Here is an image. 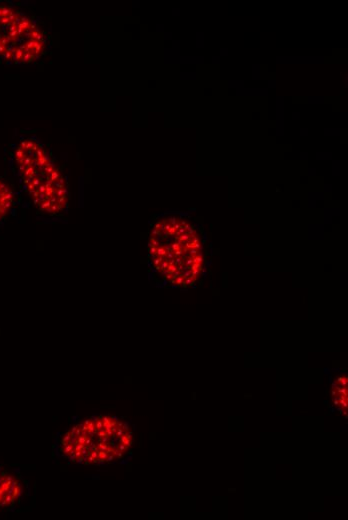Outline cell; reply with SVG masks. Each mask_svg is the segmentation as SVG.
I'll list each match as a JSON object with an SVG mask.
<instances>
[{
	"label": "cell",
	"mask_w": 348,
	"mask_h": 520,
	"mask_svg": "<svg viewBox=\"0 0 348 520\" xmlns=\"http://www.w3.org/2000/svg\"><path fill=\"white\" fill-rule=\"evenodd\" d=\"M9 165L38 213L53 218L67 213L69 181L51 147L34 134H22L10 146Z\"/></svg>",
	"instance_id": "6da1fadb"
},
{
	"label": "cell",
	"mask_w": 348,
	"mask_h": 520,
	"mask_svg": "<svg viewBox=\"0 0 348 520\" xmlns=\"http://www.w3.org/2000/svg\"><path fill=\"white\" fill-rule=\"evenodd\" d=\"M133 443L127 422L110 414L86 417L70 425L56 441V452L69 463L104 466L122 460Z\"/></svg>",
	"instance_id": "7a4b0ae2"
},
{
	"label": "cell",
	"mask_w": 348,
	"mask_h": 520,
	"mask_svg": "<svg viewBox=\"0 0 348 520\" xmlns=\"http://www.w3.org/2000/svg\"><path fill=\"white\" fill-rule=\"evenodd\" d=\"M51 49V30L40 16L13 1H0V63L33 64Z\"/></svg>",
	"instance_id": "3957f363"
},
{
	"label": "cell",
	"mask_w": 348,
	"mask_h": 520,
	"mask_svg": "<svg viewBox=\"0 0 348 520\" xmlns=\"http://www.w3.org/2000/svg\"><path fill=\"white\" fill-rule=\"evenodd\" d=\"M23 484L15 475L1 471L0 473V509L12 508L21 499Z\"/></svg>",
	"instance_id": "277c9868"
},
{
	"label": "cell",
	"mask_w": 348,
	"mask_h": 520,
	"mask_svg": "<svg viewBox=\"0 0 348 520\" xmlns=\"http://www.w3.org/2000/svg\"><path fill=\"white\" fill-rule=\"evenodd\" d=\"M16 199L17 192L6 180L0 178V223L13 211Z\"/></svg>",
	"instance_id": "5b68a950"
},
{
	"label": "cell",
	"mask_w": 348,
	"mask_h": 520,
	"mask_svg": "<svg viewBox=\"0 0 348 520\" xmlns=\"http://www.w3.org/2000/svg\"><path fill=\"white\" fill-rule=\"evenodd\" d=\"M195 281L196 280L194 278L190 277V278H187L184 283L186 286H192L195 283Z\"/></svg>",
	"instance_id": "8992f818"
},
{
	"label": "cell",
	"mask_w": 348,
	"mask_h": 520,
	"mask_svg": "<svg viewBox=\"0 0 348 520\" xmlns=\"http://www.w3.org/2000/svg\"><path fill=\"white\" fill-rule=\"evenodd\" d=\"M203 262V258L201 256H194L193 257V263H198V264H201Z\"/></svg>",
	"instance_id": "52a82bcc"
},
{
	"label": "cell",
	"mask_w": 348,
	"mask_h": 520,
	"mask_svg": "<svg viewBox=\"0 0 348 520\" xmlns=\"http://www.w3.org/2000/svg\"><path fill=\"white\" fill-rule=\"evenodd\" d=\"M195 269L202 270V266H201V264L193 263V264L191 265V270H195Z\"/></svg>",
	"instance_id": "ba28073f"
},
{
	"label": "cell",
	"mask_w": 348,
	"mask_h": 520,
	"mask_svg": "<svg viewBox=\"0 0 348 520\" xmlns=\"http://www.w3.org/2000/svg\"><path fill=\"white\" fill-rule=\"evenodd\" d=\"M1 471H2V470L0 469V473H1Z\"/></svg>",
	"instance_id": "9c48e42d"
}]
</instances>
